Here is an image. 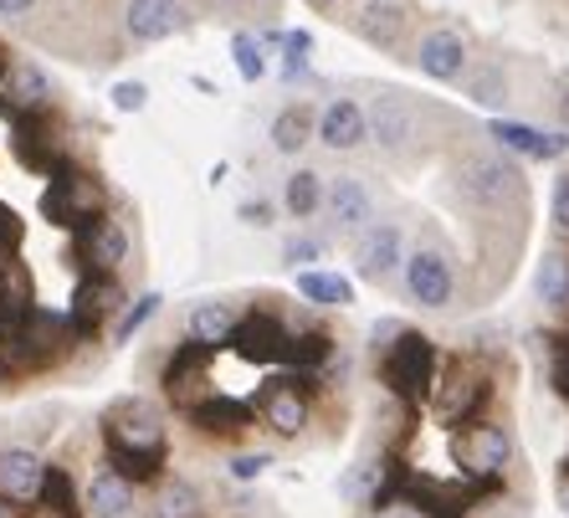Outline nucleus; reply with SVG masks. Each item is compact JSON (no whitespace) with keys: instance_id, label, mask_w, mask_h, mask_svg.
<instances>
[{"instance_id":"1","label":"nucleus","mask_w":569,"mask_h":518,"mask_svg":"<svg viewBox=\"0 0 569 518\" xmlns=\"http://www.w3.org/2000/svg\"><path fill=\"white\" fill-rule=\"evenodd\" d=\"M103 462L129 478L133 488H149V482H164V467H170V426L159 416L154 400L144 396H123L103 411Z\"/></svg>"},{"instance_id":"2","label":"nucleus","mask_w":569,"mask_h":518,"mask_svg":"<svg viewBox=\"0 0 569 518\" xmlns=\"http://www.w3.org/2000/svg\"><path fill=\"white\" fill-rule=\"evenodd\" d=\"M72 339H78L72 323L47 313V308H37L27 319H0V380H21V375L52 370Z\"/></svg>"},{"instance_id":"3","label":"nucleus","mask_w":569,"mask_h":518,"mask_svg":"<svg viewBox=\"0 0 569 518\" xmlns=\"http://www.w3.org/2000/svg\"><path fill=\"white\" fill-rule=\"evenodd\" d=\"M437 370H441V355H437V339H426L416 329H400L396 345H385L380 355V380L385 390L400 400V406H431V390H437Z\"/></svg>"},{"instance_id":"4","label":"nucleus","mask_w":569,"mask_h":518,"mask_svg":"<svg viewBox=\"0 0 569 518\" xmlns=\"http://www.w3.org/2000/svg\"><path fill=\"white\" fill-rule=\"evenodd\" d=\"M323 390V380L308 370H282L272 375L262 390H257V421L267 426V431H278V437H303L308 421H313V396Z\"/></svg>"},{"instance_id":"5","label":"nucleus","mask_w":569,"mask_h":518,"mask_svg":"<svg viewBox=\"0 0 569 518\" xmlns=\"http://www.w3.org/2000/svg\"><path fill=\"white\" fill-rule=\"evenodd\" d=\"M492 400V375L477 365V359L457 355L447 359L437 370V390H431V406H437V416L447 426H467V421H482V411H488Z\"/></svg>"},{"instance_id":"6","label":"nucleus","mask_w":569,"mask_h":518,"mask_svg":"<svg viewBox=\"0 0 569 518\" xmlns=\"http://www.w3.org/2000/svg\"><path fill=\"white\" fill-rule=\"evenodd\" d=\"M41 216L62 231H82L93 227L98 216H103V186H98V175H82V170H57L47 196H41Z\"/></svg>"},{"instance_id":"7","label":"nucleus","mask_w":569,"mask_h":518,"mask_svg":"<svg viewBox=\"0 0 569 518\" xmlns=\"http://www.w3.org/2000/svg\"><path fill=\"white\" fill-rule=\"evenodd\" d=\"M457 462H462V478H482V482H503L508 462H513V437H508V426L498 421H467L457 426Z\"/></svg>"},{"instance_id":"8","label":"nucleus","mask_w":569,"mask_h":518,"mask_svg":"<svg viewBox=\"0 0 569 518\" xmlns=\"http://www.w3.org/2000/svg\"><path fill=\"white\" fill-rule=\"evenodd\" d=\"M211 365H216V345H200V339H190V345H174L170 365H164V396H170V406L180 416H190L200 406V400H211L221 386H211Z\"/></svg>"},{"instance_id":"9","label":"nucleus","mask_w":569,"mask_h":518,"mask_svg":"<svg viewBox=\"0 0 569 518\" xmlns=\"http://www.w3.org/2000/svg\"><path fill=\"white\" fill-rule=\"evenodd\" d=\"M292 339H298V329H288V323L272 313V308H252V313H241L237 333L226 339V349L237 359H247V365H288L292 359Z\"/></svg>"},{"instance_id":"10","label":"nucleus","mask_w":569,"mask_h":518,"mask_svg":"<svg viewBox=\"0 0 569 518\" xmlns=\"http://www.w3.org/2000/svg\"><path fill=\"white\" fill-rule=\"evenodd\" d=\"M108 313H123V288L119 272H88L72 292V308H67V323L78 339H98L108 323Z\"/></svg>"},{"instance_id":"11","label":"nucleus","mask_w":569,"mask_h":518,"mask_svg":"<svg viewBox=\"0 0 569 518\" xmlns=\"http://www.w3.org/2000/svg\"><path fill=\"white\" fill-rule=\"evenodd\" d=\"M406 292H411L421 308H447L451 292H457V272H451V262L441 252L416 247V252L406 257Z\"/></svg>"},{"instance_id":"12","label":"nucleus","mask_w":569,"mask_h":518,"mask_svg":"<svg viewBox=\"0 0 569 518\" xmlns=\"http://www.w3.org/2000/svg\"><path fill=\"white\" fill-rule=\"evenodd\" d=\"M323 211H329L333 231H345V237H359V231L375 227V200H370V186L355 180V175H339L323 196Z\"/></svg>"},{"instance_id":"13","label":"nucleus","mask_w":569,"mask_h":518,"mask_svg":"<svg viewBox=\"0 0 569 518\" xmlns=\"http://www.w3.org/2000/svg\"><path fill=\"white\" fill-rule=\"evenodd\" d=\"M416 67H421L431 82H462L467 72V41L457 37V31L437 27V31H426L421 41H416Z\"/></svg>"},{"instance_id":"14","label":"nucleus","mask_w":569,"mask_h":518,"mask_svg":"<svg viewBox=\"0 0 569 518\" xmlns=\"http://www.w3.org/2000/svg\"><path fill=\"white\" fill-rule=\"evenodd\" d=\"M78 252L88 262V272H119L123 257H129V231L113 216H98L93 227L78 231Z\"/></svg>"},{"instance_id":"15","label":"nucleus","mask_w":569,"mask_h":518,"mask_svg":"<svg viewBox=\"0 0 569 518\" xmlns=\"http://www.w3.org/2000/svg\"><path fill=\"white\" fill-rule=\"evenodd\" d=\"M355 262H359V278L385 282L396 267H406L400 257V227L396 221H375L370 231H359V247H355Z\"/></svg>"},{"instance_id":"16","label":"nucleus","mask_w":569,"mask_h":518,"mask_svg":"<svg viewBox=\"0 0 569 518\" xmlns=\"http://www.w3.org/2000/svg\"><path fill=\"white\" fill-rule=\"evenodd\" d=\"M457 180H462V196L477 200V206H498L508 190H518V170L503 165V160H492V155H472V160H462Z\"/></svg>"},{"instance_id":"17","label":"nucleus","mask_w":569,"mask_h":518,"mask_svg":"<svg viewBox=\"0 0 569 518\" xmlns=\"http://www.w3.org/2000/svg\"><path fill=\"white\" fill-rule=\"evenodd\" d=\"M488 133L508 149V155H523V160H559V155H569V133H543V129L518 123V119H492Z\"/></svg>"},{"instance_id":"18","label":"nucleus","mask_w":569,"mask_h":518,"mask_svg":"<svg viewBox=\"0 0 569 518\" xmlns=\"http://www.w3.org/2000/svg\"><path fill=\"white\" fill-rule=\"evenodd\" d=\"M186 421L200 426V431H211V437H241L247 426H257V406L252 400H237L231 390H216L211 400H200Z\"/></svg>"},{"instance_id":"19","label":"nucleus","mask_w":569,"mask_h":518,"mask_svg":"<svg viewBox=\"0 0 569 518\" xmlns=\"http://www.w3.org/2000/svg\"><path fill=\"white\" fill-rule=\"evenodd\" d=\"M318 139L329 149H339V155H349V149H359L370 139V113H365L355 98H333V103L318 113Z\"/></svg>"},{"instance_id":"20","label":"nucleus","mask_w":569,"mask_h":518,"mask_svg":"<svg viewBox=\"0 0 569 518\" xmlns=\"http://www.w3.org/2000/svg\"><path fill=\"white\" fill-rule=\"evenodd\" d=\"M370 139L385 149H406L416 139V108L411 98H400V93H380L370 108Z\"/></svg>"},{"instance_id":"21","label":"nucleus","mask_w":569,"mask_h":518,"mask_svg":"<svg viewBox=\"0 0 569 518\" xmlns=\"http://www.w3.org/2000/svg\"><path fill=\"white\" fill-rule=\"evenodd\" d=\"M123 27H129L133 41H154L174 37V31L186 27V11H180V0H129V11H123Z\"/></svg>"},{"instance_id":"22","label":"nucleus","mask_w":569,"mask_h":518,"mask_svg":"<svg viewBox=\"0 0 569 518\" xmlns=\"http://www.w3.org/2000/svg\"><path fill=\"white\" fill-rule=\"evenodd\" d=\"M82 508L88 518H129L133 514V482L119 478L113 467H98L88 488H82Z\"/></svg>"},{"instance_id":"23","label":"nucleus","mask_w":569,"mask_h":518,"mask_svg":"<svg viewBox=\"0 0 569 518\" xmlns=\"http://www.w3.org/2000/svg\"><path fill=\"white\" fill-rule=\"evenodd\" d=\"M41 478H47V462L27 447H11L0 452V492L16 498V504H37L41 498Z\"/></svg>"},{"instance_id":"24","label":"nucleus","mask_w":569,"mask_h":518,"mask_svg":"<svg viewBox=\"0 0 569 518\" xmlns=\"http://www.w3.org/2000/svg\"><path fill=\"white\" fill-rule=\"evenodd\" d=\"M298 298H308L313 308H355V278L345 272H323V267H308L298 272Z\"/></svg>"},{"instance_id":"25","label":"nucleus","mask_w":569,"mask_h":518,"mask_svg":"<svg viewBox=\"0 0 569 518\" xmlns=\"http://www.w3.org/2000/svg\"><path fill=\"white\" fill-rule=\"evenodd\" d=\"M406 21L411 16L400 11L396 0H370L365 11H359V37L370 41V47H400V37H406Z\"/></svg>"},{"instance_id":"26","label":"nucleus","mask_w":569,"mask_h":518,"mask_svg":"<svg viewBox=\"0 0 569 518\" xmlns=\"http://www.w3.org/2000/svg\"><path fill=\"white\" fill-rule=\"evenodd\" d=\"M237 308L221 303V298H200L196 308H190V339H200V345H216L226 349V339L237 333Z\"/></svg>"},{"instance_id":"27","label":"nucleus","mask_w":569,"mask_h":518,"mask_svg":"<svg viewBox=\"0 0 569 518\" xmlns=\"http://www.w3.org/2000/svg\"><path fill=\"white\" fill-rule=\"evenodd\" d=\"M37 508H47L52 518H88L78 482H72V472H67L62 462H47V478H41V498H37Z\"/></svg>"},{"instance_id":"28","label":"nucleus","mask_w":569,"mask_h":518,"mask_svg":"<svg viewBox=\"0 0 569 518\" xmlns=\"http://www.w3.org/2000/svg\"><path fill=\"white\" fill-rule=\"evenodd\" d=\"M52 98V82L41 78L31 62L11 67V78H6V113H41Z\"/></svg>"},{"instance_id":"29","label":"nucleus","mask_w":569,"mask_h":518,"mask_svg":"<svg viewBox=\"0 0 569 518\" xmlns=\"http://www.w3.org/2000/svg\"><path fill=\"white\" fill-rule=\"evenodd\" d=\"M27 313H37L31 272H27V262L6 257V267H0V319H27Z\"/></svg>"},{"instance_id":"30","label":"nucleus","mask_w":569,"mask_h":518,"mask_svg":"<svg viewBox=\"0 0 569 518\" xmlns=\"http://www.w3.org/2000/svg\"><path fill=\"white\" fill-rule=\"evenodd\" d=\"M308 139H318V113L308 103H288L278 119H272V145H278V155H298Z\"/></svg>"},{"instance_id":"31","label":"nucleus","mask_w":569,"mask_h":518,"mask_svg":"<svg viewBox=\"0 0 569 518\" xmlns=\"http://www.w3.org/2000/svg\"><path fill=\"white\" fill-rule=\"evenodd\" d=\"M149 518H211V514H206V498L196 492V482L164 478L159 482L154 508H149Z\"/></svg>"},{"instance_id":"32","label":"nucleus","mask_w":569,"mask_h":518,"mask_svg":"<svg viewBox=\"0 0 569 518\" xmlns=\"http://www.w3.org/2000/svg\"><path fill=\"white\" fill-rule=\"evenodd\" d=\"M323 175L318 170H292L288 186H282V206H288V216H298V221H308V216L323 211Z\"/></svg>"},{"instance_id":"33","label":"nucleus","mask_w":569,"mask_h":518,"mask_svg":"<svg viewBox=\"0 0 569 518\" xmlns=\"http://www.w3.org/2000/svg\"><path fill=\"white\" fill-rule=\"evenodd\" d=\"M539 298L555 313H569V257L565 252H543L539 262Z\"/></svg>"},{"instance_id":"34","label":"nucleus","mask_w":569,"mask_h":518,"mask_svg":"<svg viewBox=\"0 0 569 518\" xmlns=\"http://www.w3.org/2000/svg\"><path fill=\"white\" fill-rule=\"evenodd\" d=\"M462 82H467V98H472L477 108L508 103V78L498 62H482V67H472V72H462Z\"/></svg>"},{"instance_id":"35","label":"nucleus","mask_w":569,"mask_h":518,"mask_svg":"<svg viewBox=\"0 0 569 518\" xmlns=\"http://www.w3.org/2000/svg\"><path fill=\"white\" fill-rule=\"evenodd\" d=\"M231 57H237L241 82H262L267 78V41L252 37V31H237L231 37Z\"/></svg>"},{"instance_id":"36","label":"nucleus","mask_w":569,"mask_h":518,"mask_svg":"<svg viewBox=\"0 0 569 518\" xmlns=\"http://www.w3.org/2000/svg\"><path fill=\"white\" fill-rule=\"evenodd\" d=\"M159 303H164L159 292H139L133 303H123V313L113 319V345H129L133 333H139V329H144V323L159 313Z\"/></svg>"},{"instance_id":"37","label":"nucleus","mask_w":569,"mask_h":518,"mask_svg":"<svg viewBox=\"0 0 569 518\" xmlns=\"http://www.w3.org/2000/svg\"><path fill=\"white\" fill-rule=\"evenodd\" d=\"M318 257H323V241H313V237H288L282 241V262H288L292 272H298V267L308 272V262H318Z\"/></svg>"},{"instance_id":"38","label":"nucleus","mask_w":569,"mask_h":518,"mask_svg":"<svg viewBox=\"0 0 569 518\" xmlns=\"http://www.w3.org/2000/svg\"><path fill=\"white\" fill-rule=\"evenodd\" d=\"M282 52H288V78H298L308 52H313V37H308V31H282Z\"/></svg>"},{"instance_id":"39","label":"nucleus","mask_w":569,"mask_h":518,"mask_svg":"<svg viewBox=\"0 0 569 518\" xmlns=\"http://www.w3.org/2000/svg\"><path fill=\"white\" fill-rule=\"evenodd\" d=\"M549 380H555L559 400L569 406V339H555V349H549Z\"/></svg>"},{"instance_id":"40","label":"nucleus","mask_w":569,"mask_h":518,"mask_svg":"<svg viewBox=\"0 0 569 518\" xmlns=\"http://www.w3.org/2000/svg\"><path fill=\"white\" fill-rule=\"evenodd\" d=\"M272 467V452H241V457H231V478L237 482H257Z\"/></svg>"},{"instance_id":"41","label":"nucleus","mask_w":569,"mask_h":518,"mask_svg":"<svg viewBox=\"0 0 569 518\" xmlns=\"http://www.w3.org/2000/svg\"><path fill=\"white\" fill-rule=\"evenodd\" d=\"M21 231H27V227H21V216L0 200V257H11L16 247H21Z\"/></svg>"},{"instance_id":"42","label":"nucleus","mask_w":569,"mask_h":518,"mask_svg":"<svg viewBox=\"0 0 569 518\" xmlns=\"http://www.w3.org/2000/svg\"><path fill=\"white\" fill-rule=\"evenodd\" d=\"M144 103H149L144 82H119V88H113V108H119V113H139Z\"/></svg>"},{"instance_id":"43","label":"nucleus","mask_w":569,"mask_h":518,"mask_svg":"<svg viewBox=\"0 0 569 518\" xmlns=\"http://www.w3.org/2000/svg\"><path fill=\"white\" fill-rule=\"evenodd\" d=\"M237 216L247 227H272V206H267V200H241Z\"/></svg>"},{"instance_id":"44","label":"nucleus","mask_w":569,"mask_h":518,"mask_svg":"<svg viewBox=\"0 0 569 518\" xmlns=\"http://www.w3.org/2000/svg\"><path fill=\"white\" fill-rule=\"evenodd\" d=\"M555 227H559V231H569V175L555 186Z\"/></svg>"},{"instance_id":"45","label":"nucleus","mask_w":569,"mask_h":518,"mask_svg":"<svg viewBox=\"0 0 569 518\" xmlns=\"http://www.w3.org/2000/svg\"><path fill=\"white\" fill-rule=\"evenodd\" d=\"M31 6H37V0H0V21H21Z\"/></svg>"},{"instance_id":"46","label":"nucleus","mask_w":569,"mask_h":518,"mask_svg":"<svg viewBox=\"0 0 569 518\" xmlns=\"http://www.w3.org/2000/svg\"><path fill=\"white\" fill-rule=\"evenodd\" d=\"M0 518H31V504H16V498L0 492Z\"/></svg>"},{"instance_id":"47","label":"nucleus","mask_w":569,"mask_h":518,"mask_svg":"<svg viewBox=\"0 0 569 518\" xmlns=\"http://www.w3.org/2000/svg\"><path fill=\"white\" fill-rule=\"evenodd\" d=\"M559 508H565V518H569V478H559Z\"/></svg>"},{"instance_id":"48","label":"nucleus","mask_w":569,"mask_h":518,"mask_svg":"<svg viewBox=\"0 0 569 518\" xmlns=\"http://www.w3.org/2000/svg\"><path fill=\"white\" fill-rule=\"evenodd\" d=\"M559 119L569 123V82H565V98H559Z\"/></svg>"},{"instance_id":"49","label":"nucleus","mask_w":569,"mask_h":518,"mask_svg":"<svg viewBox=\"0 0 569 518\" xmlns=\"http://www.w3.org/2000/svg\"><path fill=\"white\" fill-rule=\"evenodd\" d=\"M11 78V62H6V52H0V82Z\"/></svg>"},{"instance_id":"50","label":"nucleus","mask_w":569,"mask_h":518,"mask_svg":"<svg viewBox=\"0 0 569 518\" xmlns=\"http://www.w3.org/2000/svg\"><path fill=\"white\" fill-rule=\"evenodd\" d=\"M559 478H569V462H565V472H559Z\"/></svg>"}]
</instances>
